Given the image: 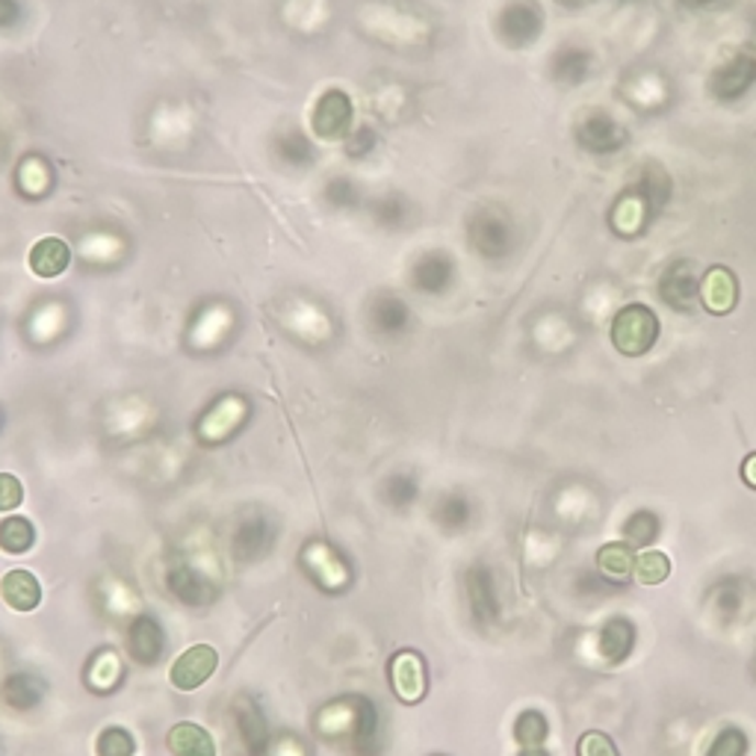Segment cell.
I'll use <instances>...</instances> for the list:
<instances>
[{"instance_id":"9a60e30c","label":"cell","mask_w":756,"mask_h":756,"mask_svg":"<svg viewBox=\"0 0 756 756\" xmlns=\"http://www.w3.org/2000/svg\"><path fill=\"white\" fill-rule=\"evenodd\" d=\"M36 541V530L27 518H7L0 520V549L7 553H27Z\"/></svg>"},{"instance_id":"52a82bcc","label":"cell","mask_w":756,"mask_h":756,"mask_svg":"<svg viewBox=\"0 0 756 756\" xmlns=\"http://www.w3.org/2000/svg\"><path fill=\"white\" fill-rule=\"evenodd\" d=\"M0 594H3V603L15 612H33L42 603V588L30 570H10L0 579Z\"/></svg>"},{"instance_id":"44dd1931","label":"cell","mask_w":756,"mask_h":756,"mask_svg":"<svg viewBox=\"0 0 756 756\" xmlns=\"http://www.w3.org/2000/svg\"><path fill=\"white\" fill-rule=\"evenodd\" d=\"M588 127H591V136H582L588 148H603L600 142H605V148H614V145H618V142H614L612 122H605V119H591Z\"/></svg>"},{"instance_id":"3957f363","label":"cell","mask_w":756,"mask_h":756,"mask_svg":"<svg viewBox=\"0 0 756 756\" xmlns=\"http://www.w3.org/2000/svg\"><path fill=\"white\" fill-rule=\"evenodd\" d=\"M352 124V101L337 89H331L316 101L313 110V131L320 133L322 140H341L343 133L349 131Z\"/></svg>"},{"instance_id":"5bb4252c","label":"cell","mask_w":756,"mask_h":756,"mask_svg":"<svg viewBox=\"0 0 756 756\" xmlns=\"http://www.w3.org/2000/svg\"><path fill=\"white\" fill-rule=\"evenodd\" d=\"M633 565H635V553L621 541L614 544H605L597 553V567L603 570V577L609 579H626L633 577Z\"/></svg>"},{"instance_id":"5b68a950","label":"cell","mask_w":756,"mask_h":756,"mask_svg":"<svg viewBox=\"0 0 756 756\" xmlns=\"http://www.w3.org/2000/svg\"><path fill=\"white\" fill-rule=\"evenodd\" d=\"M390 674H393V689L405 703H416V700L425 694V671L423 659L411 651H402L393 656V665H390Z\"/></svg>"},{"instance_id":"2e32d148","label":"cell","mask_w":756,"mask_h":756,"mask_svg":"<svg viewBox=\"0 0 756 756\" xmlns=\"http://www.w3.org/2000/svg\"><path fill=\"white\" fill-rule=\"evenodd\" d=\"M3 698H7V703H10L12 709H33L38 703V698H42V686H38L36 677H30V674H15V677H10L7 680V686H3Z\"/></svg>"},{"instance_id":"484cf974","label":"cell","mask_w":756,"mask_h":756,"mask_svg":"<svg viewBox=\"0 0 756 756\" xmlns=\"http://www.w3.org/2000/svg\"><path fill=\"white\" fill-rule=\"evenodd\" d=\"M15 19V3L12 0H0V27H7Z\"/></svg>"},{"instance_id":"4316f807","label":"cell","mask_w":756,"mask_h":756,"mask_svg":"<svg viewBox=\"0 0 756 756\" xmlns=\"http://www.w3.org/2000/svg\"><path fill=\"white\" fill-rule=\"evenodd\" d=\"M523 756H547V754H541L538 747H530V754H523Z\"/></svg>"},{"instance_id":"d4e9b609","label":"cell","mask_w":756,"mask_h":756,"mask_svg":"<svg viewBox=\"0 0 756 756\" xmlns=\"http://www.w3.org/2000/svg\"><path fill=\"white\" fill-rule=\"evenodd\" d=\"M742 479H745L751 488H756V453L747 455L745 464H742Z\"/></svg>"},{"instance_id":"603a6c76","label":"cell","mask_w":756,"mask_h":756,"mask_svg":"<svg viewBox=\"0 0 756 756\" xmlns=\"http://www.w3.org/2000/svg\"><path fill=\"white\" fill-rule=\"evenodd\" d=\"M376 316H381V329L385 331H397L402 322H405V308L397 302V299H390V302H385L381 308H376Z\"/></svg>"},{"instance_id":"ac0fdd59","label":"cell","mask_w":756,"mask_h":756,"mask_svg":"<svg viewBox=\"0 0 756 756\" xmlns=\"http://www.w3.org/2000/svg\"><path fill=\"white\" fill-rule=\"evenodd\" d=\"M544 738H547V721L541 719L538 712H526L518 721V742H523L526 747H538Z\"/></svg>"},{"instance_id":"277c9868","label":"cell","mask_w":756,"mask_h":756,"mask_svg":"<svg viewBox=\"0 0 756 756\" xmlns=\"http://www.w3.org/2000/svg\"><path fill=\"white\" fill-rule=\"evenodd\" d=\"M700 299H703V308L715 316L730 313L738 302L736 275L730 273L727 266H712L700 281Z\"/></svg>"},{"instance_id":"cb8c5ba5","label":"cell","mask_w":756,"mask_h":756,"mask_svg":"<svg viewBox=\"0 0 756 756\" xmlns=\"http://www.w3.org/2000/svg\"><path fill=\"white\" fill-rule=\"evenodd\" d=\"M388 491L393 502H408L411 497H414V485L408 482V479H402V476H397V479H390Z\"/></svg>"},{"instance_id":"4fadbf2b","label":"cell","mask_w":756,"mask_h":756,"mask_svg":"<svg viewBox=\"0 0 756 756\" xmlns=\"http://www.w3.org/2000/svg\"><path fill=\"white\" fill-rule=\"evenodd\" d=\"M633 577L642 586H662L665 579L671 577V558L665 556L662 549H644V553L635 556Z\"/></svg>"},{"instance_id":"d6986e66","label":"cell","mask_w":756,"mask_h":756,"mask_svg":"<svg viewBox=\"0 0 756 756\" xmlns=\"http://www.w3.org/2000/svg\"><path fill=\"white\" fill-rule=\"evenodd\" d=\"M577 754L579 756H618V747H614V742L605 736V733L591 730V733H586V736L579 738Z\"/></svg>"},{"instance_id":"e0dca14e","label":"cell","mask_w":756,"mask_h":756,"mask_svg":"<svg viewBox=\"0 0 756 756\" xmlns=\"http://www.w3.org/2000/svg\"><path fill=\"white\" fill-rule=\"evenodd\" d=\"M133 738L127 730L110 727L98 736V756H131Z\"/></svg>"},{"instance_id":"7402d4cb","label":"cell","mask_w":756,"mask_h":756,"mask_svg":"<svg viewBox=\"0 0 756 756\" xmlns=\"http://www.w3.org/2000/svg\"><path fill=\"white\" fill-rule=\"evenodd\" d=\"M745 754V738L738 736L736 730H724L721 738L712 745L709 756H742Z\"/></svg>"},{"instance_id":"30bf717a","label":"cell","mask_w":756,"mask_h":756,"mask_svg":"<svg viewBox=\"0 0 756 756\" xmlns=\"http://www.w3.org/2000/svg\"><path fill=\"white\" fill-rule=\"evenodd\" d=\"M169 588H171V594L189 605H201L210 600V586L199 577V574H196V570H192V567H187V565L171 567Z\"/></svg>"},{"instance_id":"7a4b0ae2","label":"cell","mask_w":756,"mask_h":756,"mask_svg":"<svg viewBox=\"0 0 756 756\" xmlns=\"http://www.w3.org/2000/svg\"><path fill=\"white\" fill-rule=\"evenodd\" d=\"M219 665V653L210 647V644H196L189 647L187 653H180L178 662L171 665V682L178 686L180 691L199 689L201 682H208L213 677Z\"/></svg>"},{"instance_id":"7c38bea8","label":"cell","mask_w":756,"mask_h":756,"mask_svg":"<svg viewBox=\"0 0 756 756\" xmlns=\"http://www.w3.org/2000/svg\"><path fill=\"white\" fill-rule=\"evenodd\" d=\"M236 724H240V733H243V742H246L248 751L260 754L266 747V742H269V736H266L264 715L257 712V707L252 700H240V707H236Z\"/></svg>"},{"instance_id":"ba28073f","label":"cell","mask_w":756,"mask_h":756,"mask_svg":"<svg viewBox=\"0 0 756 756\" xmlns=\"http://www.w3.org/2000/svg\"><path fill=\"white\" fill-rule=\"evenodd\" d=\"M169 751L175 756H216V745L204 727L199 724H175L169 733Z\"/></svg>"},{"instance_id":"9c48e42d","label":"cell","mask_w":756,"mask_h":756,"mask_svg":"<svg viewBox=\"0 0 756 756\" xmlns=\"http://www.w3.org/2000/svg\"><path fill=\"white\" fill-rule=\"evenodd\" d=\"M68 260H71V252L57 236H47L30 252V269L42 278H57L59 273H66Z\"/></svg>"},{"instance_id":"ffe728a7","label":"cell","mask_w":756,"mask_h":756,"mask_svg":"<svg viewBox=\"0 0 756 756\" xmlns=\"http://www.w3.org/2000/svg\"><path fill=\"white\" fill-rule=\"evenodd\" d=\"M21 502H24V488L19 479L10 472H0V511L19 509Z\"/></svg>"},{"instance_id":"8992f818","label":"cell","mask_w":756,"mask_h":756,"mask_svg":"<svg viewBox=\"0 0 756 756\" xmlns=\"http://www.w3.org/2000/svg\"><path fill=\"white\" fill-rule=\"evenodd\" d=\"M163 644H166V638H163L160 624L154 618L142 614L133 621L131 633H127V651H131L133 659L142 662V665H152L154 659H160Z\"/></svg>"},{"instance_id":"6da1fadb","label":"cell","mask_w":756,"mask_h":756,"mask_svg":"<svg viewBox=\"0 0 756 756\" xmlns=\"http://www.w3.org/2000/svg\"><path fill=\"white\" fill-rule=\"evenodd\" d=\"M659 337V320L647 304H626L614 313L612 320V343L614 349L626 358H638L653 349Z\"/></svg>"},{"instance_id":"8fae6325","label":"cell","mask_w":756,"mask_h":756,"mask_svg":"<svg viewBox=\"0 0 756 756\" xmlns=\"http://www.w3.org/2000/svg\"><path fill=\"white\" fill-rule=\"evenodd\" d=\"M269 549V526L266 520H246L234 535V553L236 558H257Z\"/></svg>"}]
</instances>
